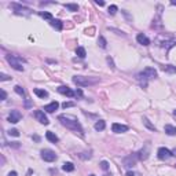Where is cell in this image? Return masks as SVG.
I'll return each instance as SVG.
<instances>
[{
	"mask_svg": "<svg viewBox=\"0 0 176 176\" xmlns=\"http://www.w3.org/2000/svg\"><path fill=\"white\" fill-rule=\"evenodd\" d=\"M40 17H43V18H46V20H50V21H52L54 18H52V15L50 13H40Z\"/></svg>",
	"mask_w": 176,
	"mask_h": 176,
	"instance_id": "obj_29",
	"label": "cell"
},
{
	"mask_svg": "<svg viewBox=\"0 0 176 176\" xmlns=\"http://www.w3.org/2000/svg\"><path fill=\"white\" fill-rule=\"evenodd\" d=\"M14 91L18 95H21V96H25V91H23V88L21 87V85H15V87H14Z\"/></svg>",
	"mask_w": 176,
	"mask_h": 176,
	"instance_id": "obj_26",
	"label": "cell"
},
{
	"mask_svg": "<svg viewBox=\"0 0 176 176\" xmlns=\"http://www.w3.org/2000/svg\"><path fill=\"white\" fill-rule=\"evenodd\" d=\"M58 120L61 121V124H62L63 127L69 128V129H72V131H76V132L83 134V127H81V124L77 121V118L72 117V116H65V114H61V116L58 117Z\"/></svg>",
	"mask_w": 176,
	"mask_h": 176,
	"instance_id": "obj_1",
	"label": "cell"
},
{
	"mask_svg": "<svg viewBox=\"0 0 176 176\" xmlns=\"http://www.w3.org/2000/svg\"><path fill=\"white\" fill-rule=\"evenodd\" d=\"M8 135L10 136H20V132H18V129H10L8 131Z\"/></svg>",
	"mask_w": 176,
	"mask_h": 176,
	"instance_id": "obj_30",
	"label": "cell"
},
{
	"mask_svg": "<svg viewBox=\"0 0 176 176\" xmlns=\"http://www.w3.org/2000/svg\"><path fill=\"white\" fill-rule=\"evenodd\" d=\"M65 7L68 8V10H70V11H78V6H77V4L66 3V4H65Z\"/></svg>",
	"mask_w": 176,
	"mask_h": 176,
	"instance_id": "obj_24",
	"label": "cell"
},
{
	"mask_svg": "<svg viewBox=\"0 0 176 176\" xmlns=\"http://www.w3.org/2000/svg\"><path fill=\"white\" fill-rule=\"evenodd\" d=\"M98 81L99 78H95V77H83V76H74L73 77V83L80 85V87H88V85H92Z\"/></svg>",
	"mask_w": 176,
	"mask_h": 176,
	"instance_id": "obj_3",
	"label": "cell"
},
{
	"mask_svg": "<svg viewBox=\"0 0 176 176\" xmlns=\"http://www.w3.org/2000/svg\"><path fill=\"white\" fill-rule=\"evenodd\" d=\"M162 70L164 72H168V73H176V66L165 65V66H162Z\"/></svg>",
	"mask_w": 176,
	"mask_h": 176,
	"instance_id": "obj_22",
	"label": "cell"
},
{
	"mask_svg": "<svg viewBox=\"0 0 176 176\" xmlns=\"http://www.w3.org/2000/svg\"><path fill=\"white\" fill-rule=\"evenodd\" d=\"M117 10H118V7L117 6H114V4H113V6H110V7H109V14H110V15H114V14H116V13H117Z\"/></svg>",
	"mask_w": 176,
	"mask_h": 176,
	"instance_id": "obj_27",
	"label": "cell"
},
{
	"mask_svg": "<svg viewBox=\"0 0 176 176\" xmlns=\"http://www.w3.org/2000/svg\"><path fill=\"white\" fill-rule=\"evenodd\" d=\"M95 3H96V4H98V6H105V2H99V0H96V2H95Z\"/></svg>",
	"mask_w": 176,
	"mask_h": 176,
	"instance_id": "obj_36",
	"label": "cell"
},
{
	"mask_svg": "<svg viewBox=\"0 0 176 176\" xmlns=\"http://www.w3.org/2000/svg\"><path fill=\"white\" fill-rule=\"evenodd\" d=\"M33 92H35L39 98H43V99L48 96V92H47L46 90H41V88H35V90H33Z\"/></svg>",
	"mask_w": 176,
	"mask_h": 176,
	"instance_id": "obj_16",
	"label": "cell"
},
{
	"mask_svg": "<svg viewBox=\"0 0 176 176\" xmlns=\"http://www.w3.org/2000/svg\"><path fill=\"white\" fill-rule=\"evenodd\" d=\"M35 117H36V120L39 121V123H41V124H44V125H48V118H47V116L44 114V111H41V110H37V111H35Z\"/></svg>",
	"mask_w": 176,
	"mask_h": 176,
	"instance_id": "obj_8",
	"label": "cell"
},
{
	"mask_svg": "<svg viewBox=\"0 0 176 176\" xmlns=\"http://www.w3.org/2000/svg\"><path fill=\"white\" fill-rule=\"evenodd\" d=\"M58 92L62 95H66V96H69V98H73V96H76L74 91H72L69 87H66V85H61V87H58Z\"/></svg>",
	"mask_w": 176,
	"mask_h": 176,
	"instance_id": "obj_9",
	"label": "cell"
},
{
	"mask_svg": "<svg viewBox=\"0 0 176 176\" xmlns=\"http://www.w3.org/2000/svg\"><path fill=\"white\" fill-rule=\"evenodd\" d=\"M50 23H51V26H54L56 30H62V28H63L62 21H59V20H52V21H50Z\"/></svg>",
	"mask_w": 176,
	"mask_h": 176,
	"instance_id": "obj_18",
	"label": "cell"
},
{
	"mask_svg": "<svg viewBox=\"0 0 176 176\" xmlns=\"http://www.w3.org/2000/svg\"><path fill=\"white\" fill-rule=\"evenodd\" d=\"M143 123H144V125H146V127H147V128H150V129H151V131H156V127H154V125H151V124H150V121L147 120V118H146V117H144V118H143Z\"/></svg>",
	"mask_w": 176,
	"mask_h": 176,
	"instance_id": "obj_28",
	"label": "cell"
},
{
	"mask_svg": "<svg viewBox=\"0 0 176 176\" xmlns=\"http://www.w3.org/2000/svg\"><path fill=\"white\" fill-rule=\"evenodd\" d=\"M59 103L58 102H51L50 105H47V106H44V110L47 111V113H54V111L58 109Z\"/></svg>",
	"mask_w": 176,
	"mask_h": 176,
	"instance_id": "obj_15",
	"label": "cell"
},
{
	"mask_svg": "<svg viewBox=\"0 0 176 176\" xmlns=\"http://www.w3.org/2000/svg\"><path fill=\"white\" fill-rule=\"evenodd\" d=\"M21 118H22V114L18 110H11L10 116H8V121H10L11 124H17L18 121H21Z\"/></svg>",
	"mask_w": 176,
	"mask_h": 176,
	"instance_id": "obj_7",
	"label": "cell"
},
{
	"mask_svg": "<svg viewBox=\"0 0 176 176\" xmlns=\"http://www.w3.org/2000/svg\"><path fill=\"white\" fill-rule=\"evenodd\" d=\"M157 156H158L160 160H168V158L172 157V151H169L166 147H160L158 151H157Z\"/></svg>",
	"mask_w": 176,
	"mask_h": 176,
	"instance_id": "obj_6",
	"label": "cell"
},
{
	"mask_svg": "<svg viewBox=\"0 0 176 176\" xmlns=\"http://www.w3.org/2000/svg\"><path fill=\"white\" fill-rule=\"evenodd\" d=\"M101 166H102V169L108 171V169H109V164H108V161H102V162H101Z\"/></svg>",
	"mask_w": 176,
	"mask_h": 176,
	"instance_id": "obj_33",
	"label": "cell"
},
{
	"mask_svg": "<svg viewBox=\"0 0 176 176\" xmlns=\"http://www.w3.org/2000/svg\"><path fill=\"white\" fill-rule=\"evenodd\" d=\"M90 176H95V175H90Z\"/></svg>",
	"mask_w": 176,
	"mask_h": 176,
	"instance_id": "obj_43",
	"label": "cell"
},
{
	"mask_svg": "<svg viewBox=\"0 0 176 176\" xmlns=\"http://www.w3.org/2000/svg\"><path fill=\"white\" fill-rule=\"evenodd\" d=\"M25 106H26V108H29V106H30V102H29V101H26V102H25Z\"/></svg>",
	"mask_w": 176,
	"mask_h": 176,
	"instance_id": "obj_38",
	"label": "cell"
},
{
	"mask_svg": "<svg viewBox=\"0 0 176 176\" xmlns=\"http://www.w3.org/2000/svg\"><path fill=\"white\" fill-rule=\"evenodd\" d=\"M127 176H135V175H134L132 172H128V173H127Z\"/></svg>",
	"mask_w": 176,
	"mask_h": 176,
	"instance_id": "obj_40",
	"label": "cell"
},
{
	"mask_svg": "<svg viewBox=\"0 0 176 176\" xmlns=\"http://www.w3.org/2000/svg\"><path fill=\"white\" fill-rule=\"evenodd\" d=\"M46 138L50 140V142H51V143H56V142L59 140L58 136H56L54 132H51V131H47V132H46Z\"/></svg>",
	"mask_w": 176,
	"mask_h": 176,
	"instance_id": "obj_17",
	"label": "cell"
},
{
	"mask_svg": "<svg viewBox=\"0 0 176 176\" xmlns=\"http://www.w3.org/2000/svg\"><path fill=\"white\" fill-rule=\"evenodd\" d=\"M74 94H76V96H83V91H81V90H77Z\"/></svg>",
	"mask_w": 176,
	"mask_h": 176,
	"instance_id": "obj_35",
	"label": "cell"
},
{
	"mask_svg": "<svg viewBox=\"0 0 176 176\" xmlns=\"http://www.w3.org/2000/svg\"><path fill=\"white\" fill-rule=\"evenodd\" d=\"M156 77H157V70L153 68H146L143 72L138 73V76H136V78L139 80L140 84L143 85V87L147 85V81H149V80H153V78H156Z\"/></svg>",
	"mask_w": 176,
	"mask_h": 176,
	"instance_id": "obj_2",
	"label": "cell"
},
{
	"mask_svg": "<svg viewBox=\"0 0 176 176\" xmlns=\"http://www.w3.org/2000/svg\"><path fill=\"white\" fill-rule=\"evenodd\" d=\"M171 4H173V6H176V2H172V3H171Z\"/></svg>",
	"mask_w": 176,
	"mask_h": 176,
	"instance_id": "obj_41",
	"label": "cell"
},
{
	"mask_svg": "<svg viewBox=\"0 0 176 176\" xmlns=\"http://www.w3.org/2000/svg\"><path fill=\"white\" fill-rule=\"evenodd\" d=\"M0 80H2V81H6V80H11V77L4 74V73H2V74H0Z\"/></svg>",
	"mask_w": 176,
	"mask_h": 176,
	"instance_id": "obj_32",
	"label": "cell"
},
{
	"mask_svg": "<svg viewBox=\"0 0 176 176\" xmlns=\"http://www.w3.org/2000/svg\"><path fill=\"white\" fill-rule=\"evenodd\" d=\"M8 176H18V175H17V172H15V171H11V172L8 173Z\"/></svg>",
	"mask_w": 176,
	"mask_h": 176,
	"instance_id": "obj_37",
	"label": "cell"
},
{
	"mask_svg": "<svg viewBox=\"0 0 176 176\" xmlns=\"http://www.w3.org/2000/svg\"><path fill=\"white\" fill-rule=\"evenodd\" d=\"M6 59L7 62L11 65V68L18 70V72H23V66H22V62H21L20 58H17L14 55H6Z\"/></svg>",
	"mask_w": 176,
	"mask_h": 176,
	"instance_id": "obj_4",
	"label": "cell"
},
{
	"mask_svg": "<svg viewBox=\"0 0 176 176\" xmlns=\"http://www.w3.org/2000/svg\"><path fill=\"white\" fill-rule=\"evenodd\" d=\"M172 156H173V157H176V147H175V149L172 150Z\"/></svg>",
	"mask_w": 176,
	"mask_h": 176,
	"instance_id": "obj_39",
	"label": "cell"
},
{
	"mask_svg": "<svg viewBox=\"0 0 176 176\" xmlns=\"http://www.w3.org/2000/svg\"><path fill=\"white\" fill-rule=\"evenodd\" d=\"M173 114H175V116H176V109H175V111H173Z\"/></svg>",
	"mask_w": 176,
	"mask_h": 176,
	"instance_id": "obj_42",
	"label": "cell"
},
{
	"mask_svg": "<svg viewBox=\"0 0 176 176\" xmlns=\"http://www.w3.org/2000/svg\"><path fill=\"white\" fill-rule=\"evenodd\" d=\"M136 160H138V154H132V156H128L124 158V166L127 168H131L136 164Z\"/></svg>",
	"mask_w": 176,
	"mask_h": 176,
	"instance_id": "obj_10",
	"label": "cell"
},
{
	"mask_svg": "<svg viewBox=\"0 0 176 176\" xmlns=\"http://www.w3.org/2000/svg\"><path fill=\"white\" fill-rule=\"evenodd\" d=\"M161 46H162L166 50V51H168V50H171L172 47H175V46H176V37H172L171 40H166V41H164L162 44H161Z\"/></svg>",
	"mask_w": 176,
	"mask_h": 176,
	"instance_id": "obj_14",
	"label": "cell"
},
{
	"mask_svg": "<svg viewBox=\"0 0 176 176\" xmlns=\"http://www.w3.org/2000/svg\"><path fill=\"white\" fill-rule=\"evenodd\" d=\"M111 129H113V132H116V134H124V132L128 131V127L127 125H123V124H118V123H114V124L111 125Z\"/></svg>",
	"mask_w": 176,
	"mask_h": 176,
	"instance_id": "obj_11",
	"label": "cell"
},
{
	"mask_svg": "<svg viewBox=\"0 0 176 176\" xmlns=\"http://www.w3.org/2000/svg\"><path fill=\"white\" fill-rule=\"evenodd\" d=\"M73 106H74V103H73V102H65V103H62V108H63V109L73 108Z\"/></svg>",
	"mask_w": 176,
	"mask_h": 176,
	"instance_id": "obj_31",
	"label": "cell"
},
{
	"mask_svg": "<svg viewBox=\"0 0 176 176\" xmlns=\"http://www.w3.org/2000/svg\"><path fill=\"white\" fill-rule=\"evenodd\" d=\"M136 40L139 44H142V46H149V44H150V39H149L146 35H143V33H139L136 36Z\"/></svg>",
	"mask_w": 176,
	"mask_h": 176,
	"instance_id": "obj_13",
	"label": "cell"
},
{
	"mask_svg": "<svg viewBox=\"0 0 176 176\" xmlns=\"http://www.w3.org/2000/svg\"><path fill=\"white\" fill-rule=\"evenodd\" d=\"M7 98V94H6V91L4 90H2V101H4V99Z\"/></svg>",
	"mask_w": 176,
	"mask_h": 176,
	"instance_id": "obj_34",
	"label": "cell"
},
{
	"mask_svg": "<svg viewBox=\"0 0 176 176\" xmlns=\"http://www.w3.org/2000/svg\"><path fill=\"white\" fill-rule=\"evenodd\" d=\"M13 7H14V10H15L17 14H23V15H29L30 11H32L30 8H26V7L20 6V4H15V3L13 4Z\"/></svg>",
	"mask_w": 176,
	"mask_h": 176,
	"instance_id": "obj_12",
	"label": "cell"
},
{
	"mask_svg": "<svg viewBox=\"0 0 176 176\" xmlns=\"http://www.w3.org/2000/svg\"><path fill=\"white\" fill-rule=\"evenodd\" d=\"M76 54H77V56H80V58H85V55H87L85 48H83V47H77V50H76Z\"/></svg>",
	"mask_w": 176,
	"mask_h": 176,
	"instance_id": "obj_23",
	"label": "cell"
},
{
	"mask_svg": "<svg viewBox=\"0 0 176 176\" xmlns=\"http://www.w3.org/2000/svg\"><path fill=\"white\" fill-rule=\"evenodd\" d=\"M98 44L102 47V48H106V47H108V41H106V39H105L103 36H101L98 39Z\"/></svg>",
	"mask_w": 176,
	"mask_h": 176,
	"instance_id": "obj_25",
	"label": "cell"
},
{
	"mask_svg": "<svg viewBox=\"0 0 176 176\" xmlns=\"http://www.w3.org/2000/svg\"><path fill=\"white\" fill-rule=\"evenodd\" d=\"M105 127H106V123H105L103 120H99L95 123V129L96 131H103Z\"/></svg>",
	"mask_w": 176,
	"mask_h": 176,
	"instance_id": "obj_21",
	"label": "cell"
},
{
	"mask_svg": "<svg viewBox=\"0 0 176 176\" xmlns=\"http://www.w3.org/2000/svg\"><path fill=\"white\" fill-rule=\"evenodd\" d=\"M62 169L65 171V172H73V171H74V165H73L72 162H65L62 165Z\"/></svg>",
	"mask_w": 176,
	"mask_h": 176,
	"instance_id": "obj_20",
	"label": "cell"
},
{
	"mask_svg": "<svg viewBox=\"0 0 176 176\" xmlns=\"http://www.w3.org/2000/svg\"><path fill=\"white\" fill-rule=\"evenodd\" d=\"M165 134L171 135V136H173V135H176V127H173V125H165Z\"/></svg>",
	"mask_w": 176,
	"mask_h": 176,
	"instance_id": "obj_19",
	"label": "cell"
},
{
	"mask_svg": "<svg viewBox=\"0 0 176 176\" xmlns=\"http://www.w3.org/2000/svg\"><path fill=\"white\" fill-rule=\"evenodd\" d=\"M41 158L44 161H47V162H52V161L56 160V154L52 150H50V149H44L41 151Z\"/></svg>",
	"mask_w": 176,
	"mask_h": 176,
	"instance_id": "obj_5",
	"label": "cell"
}]
</instances>
